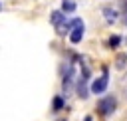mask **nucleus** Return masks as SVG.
I'll return each instance as SVG.
<instances>
[{
  "label": "nucleus",
  "mask_w": 127,
  "mask_h": 121,
  "mask_svg": "<svg viewBox=\"0 0 127 121\" xmlns=\"http://www.w3.org/2000/svg\"><path fill=\"white\" fill-rule=\"evenodd\" d=\"M50 20H52V24H54V28H56V32H58L60 36H64L65 32H71V22L65 20V14H64V12H60V10L52 12Z\"/></svg>",
  "instance_id": "nucleus-1"
},
{
  "label": "nucleus",
  "mask_w": 127,
  "mask_h": 121,
  "mask_svg": "<svg viewBox=\"0 0 127 121\" xmlns=\"http://www.w3.org/2000/svg\"><path fill=\"white\" fill-rule=\"evenodd\" d=\"M107 85H109V69H107V67H103L101 75H99V77H95V79L91 81L89 91H91V93H95V95H101V93H105V91H107Z\"/></svg>",
  "instance_id": "nucleus-2"
},
{
  "label": "nucleus",
  "mask_w": 127,
  "mask_h": 121,
  "mask_svg": "<svg viewBox=\"0 0 127 121\" xmlns=\"http://www.w3.org/2000/svg\"><path fill=\"white\" fill-rule=\"evenodd\" d=\"M87 81H89V67H87V65H81V73H79V77H77V83H75L77 97H81V99H85V97L89 95Z\"/></svg>",
  "instance_id": "nucleus-3"
},
{
  "label": "nucleus",
  "mask_w": 127,
  "mask_h": 121,
  "mask_svg": "<svg viewBox=\"0 0 127 121\" xmlns=\"http://www.w3.org/2000/svg\"><path fill=\"white\" fill-rule=\"evenodd\" d=\"M115 109H117V99L113 95H105L103 99L97 101V113L103 115V117H109Z\"/></svg>",
  "instance_id": "nucleus-4"
},
{
  "label": "nucleus",
  "mask_w": 127,
  "mask_h": 121,
  "mask_svg": "<svg viewBox=\"0 0 127 121\" xmlns=\"http://www.w3.org/2000/svg\"><path fill=\"white\" fill-rule=\"evenodd\" d=\"M83 32H85L83 20L73 18V20H71V32H69V42H71V44H79L81 38H83Z\"/></svg>",
  "instance_id": "nucleus-5"
},
{
  "label": "nucleus",
  "mask_w": 127,
  "mask_h": 121,
  "mask_svg": "<svg viewBox=\"0 0 127 121\" xmlns=\"http://www.w3.org/2000/svg\"><path fill=\"white\" fill-rule=\"evenodd\" d=\"M73 75H75V71H73V63L69 61V63L65 65V71H64V79H62V87H64V91H69V89H71V83H73Z\"/></svg>",
  "instance_id": "nucleus-6"
},
{
  "label": "nucleus",
  "mask_w": 127,
  "mask_h": 121,
  "mask_svg": "<svg viewBox=\"0 0 127 121\" xmlns=\"http://www.w3.org/2000/svg\"><path fill=\"white\" fill-rule=\"evenodd\" d=\"M103 18H105L107 24H113L117 20V10L111 8V6H103Z\"/></svg>",
  "instance_id": "nucleus-7"
},
{
  "label": "nucleus",
  "mask_w": 127,
  "mask_h": 121,
  "mask_svg": "<svg viewBox=\"0 0 127 121\" xmlns=\"http://www.w3.org/2000/svg\"><path fill=\"white\" fill-rule=\"evenodd\" d=\"M75 10V0H62V12L64 14H71Z\"/></svg>",
  "instance_id": "nucleus-8"
},
{
  "label": "nucleus",
  "mask_w": 127,
  "mask_h": 121,
  "mask_svg": "<svg viewBox=\"0 0 127 121\" xmlns=\"http://www.w3.org/2000/svg\"><path fill=\"white\" fill-rule=\"evenodd\" d=\"M64 107H65L64 97H62V95H56V97H54V103H52V109H54V111H60V109H64Z\"/></svg>",
  "instance_id": "nucleus-9"
},
{
  "label": "nucleus",
  "mask_w": 127,
  "mask_h": 121,
  "mask_svg": "<svg viewBox=\"0 0 127 121\" xmlns=\"http://www.w3.org/2000/svg\"><path fill=\"white\" fill-rule=\"evenodd\" d=\"M119 44H121V36H111V38L107 40V46H109V48H117Z\"/></svg>",
  "instance_id": "nucleus-10"
},
{
  "label": "nucleus",
  "mask_w": 127,
  "mask_h": 121,
  "mask_svg": "<svg viewBox=\"0 0 127 121\" xmlns=\"http://www.w3.org/2000/svg\"><path fill=\"white\" fill-rule=\"evenodd\" d=\"M125 60H127V56H125V54H121V56L117 58V67H123V65H125Z\"/></svg>",
  "instance_id": "nucleus-11"
},
{
  "label": "nucleus",
  "mask_w": 127,
  "mask_h": 121,
  "mask_svg": "<svg viewBox=\"0 0 127 121\" xmlns=\"http://www.w3.org/2000/svg\"><path fill=\"white\" fill-rule=\"evenodd\" d=\"M123 12H125V24H127V0H125V4H123Z\"/></svg>",
  "instance_id": "nucleus-12"
},
{
  "label": "nucleus",
  "mask_w": 127,
  "mask_h": 121,
  "mask_svg": "<svg viewBox=\"0 0 127 121\" xmlns=\"http://www.w3.org/2000/svg\"><path fill=\"white\" fill-rule=\"evenodd\" d=\"M83 121H93V117H91V115H85V119H83Z\"/></svg>",
  "instance_id": "nucleus-13"
}]
</instances>
